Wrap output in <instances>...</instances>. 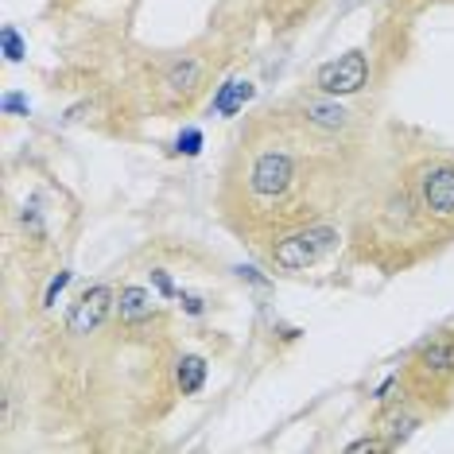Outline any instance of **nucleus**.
I'll return each mask as SVG.
<instances>
[{
  "mask_svg": "<svg viewBox=\"0 0 454 454\" xmlns=\"http://www.w3.org/2000/svg\"><path fill=\"white\" fill-rule=\"evenodd\" d=\"M338 241H342V237H338L334 225L315 222V225H303V230L280 237L268 256H272V264L284 268V272H303V268H311V264L323 261L326 253H334Z\"/></svg>",
  "mask_w": 454,
  "mask_h": 454,
  "instance_id": "1",
  "label": "nucleus"
},
{
  "mask_svg": "<svg viewBox=\"0 0 454 454\" xmlns=\"http://www.w3.org/2000/svg\"><path fill=\"white\" fill-rule=\"evenodd\" d=\"M295 183V160L287 152H261L249 168V191L256 199H284Z\"/></svg>",
  "mask_w": 454,
  "mask_h": 454,
  "instance_id": "2",
  "label": "nucleus"
},
{
  "mask_svg": "<svg viewBox=\"0 0 454 454\" xmlns=\"http://www.w3.org/2000/svg\"><path fill=\"white\" fill-rule=\"evenodd\" d=\"M419 202L435 222H454V163H427L419 175Z\"/></svg>",
  "mask_w": 454,
  "mask_h": 454,
  "instance_id": "3",
  "label": "nucleus"
},
{
  "mask_svg": "<svg viewBox=\"0 0 454 454\" xmlns=\"http://www.w3.org/2000/svg\"><path fill=\"white\" fill-rule=\"evenodd\" d=\"M365 78H369L365 55H361V51H346V55H338L334 63H326L323 70H318L315 86L323 90L326 98H349L365 86Z\"/></svg>",
  "mask_w": 454,
  "mask_h": 454,
  "instance_id": "4",
  "label": "nucleus"
},
{
  "mask_svg": "<svg viewBox=\"0 0 454 454\" xmlns=\"http://www.w3.org/2000/svg\"><path fill=\"white\" fill-rule=\"evenodd\" d=\"M113 287L109 284H98V287H90V292H82L78 295V303L70 307V315H67V330L74 338L82 334H94V330L106 323L109 311H113Z\"/></svg>",
  "mask_w": 454,
  "mask_h": 454,
  "instance_id": "5",
  "label": "nucleus"
},
{
  "mask_svg": "<svg viewBox=\"0 0 454 454\" xmlns=\"http://www.w3.org/2000/svg\"><path fill=\"white\" fill-rule=\"evenodd\" d=\"M303 121L311 129H318V132H342V129H349V113L338 106V101H307V109H303Z\"/></svg>",
  "mask_w": 454,
  "mask_h": 454,
  "instance_id": "6",
  "label": "nucleus"
},
{
  "mask_svg": "<svg viewBox=\"0 0 454 454\" xmlns=\"http://www.w3.org/2000/svg\"><path fill=\"white\" fill-rule=\"evenodd\" d=\"M419 373L427 377H450L454 373V338H435L419 349Z\"/></svg>",
  "mask_w": 454,
  "mask_h": 454,
  "instance_id": "7",
  "label": "nucleus"
},
{
  "mask_svg": "<svg viewBox=\"0 0 454 454\" xmlns=\"http://www.w3.org/2000/svg\"><path fill=\"white\" fill-rule=\"evenodd\" d=\"M152 311H156V299L144 292V287H137V284L121 287V299H117L121 323H144V318H152Z\"/></svg>",
  "mask_w": 454,
  "mask_h": 454,
  "instance_id": "8",
  "label": "nucleus"
},
{
  "mask_svg": "<svg viewBox=\"0 0 454 454\" xmlns=\"http://www.w3.org/2000/svg\"><path fill=\"white\" fill-rule=\"evenodd\" d=\"M249 98H253V86H249V82H230V86H222L218 101H214V113L230 117V113H237Z\"/></svg>",
  "mask_w": 454,
  "mask_h": 454,
  "instance_id": "9",
  "label": "nucleus"
},
{
  "mask_svg": "<svg viewBox=\"0 0 454 454\" xmlns=\"http://www.w3.org/2000/svg\"><path fill=\"white\" fill-rule=\"evenodd\" d=\"M206 385V361L202 357H183L179 361V388L187 392V396H194Z\"/></svg>",
  "mask_w": 454,
  "mask_h": 454,
  "instance_id": "10",
  "label": "nucleus"
},
{
  "mask_svg": "<svg viewBox=\"0 0 454 454\" xmlns=\"http://www.w3.org/2000/svg\"><path fill=\"white\" fill-rule=\"evenodd\" d=\"M163 82H168V90H175V94H191L194 82H199V63H191V59L187 63H175Z\"/></svg>",
  "mask_w": 454,
  "mask_h": 454,
  "instance_id": "11",
  "label": "nucleus"
},
{
  "mask_svg": "<svg viewBox=\"0 0 454 454\" xmlns=\"http://www.w3.org/2000/svg\"><path fill=\"white\" fill-rule=\"evenodd\" d=\"M199 148H202V132H199V129H187V132L179 137V152H187V156H194Z\"/></svg>",
  "mask_w": 454,
  "mask_h": 454,
  "instance_id": "12",
  "label": "nucleus"
},
{
  "mask_svg": "<svg viewBox=\"0 0 454 454\" xmlns=\"http://www.w3.org/2000/svg\"><path fill=\"white\" fill-rule=\"evenodd\" d=\"M67 284H70V272H59V276H55V280H51V287H47V299H43V303H47V307H51V303H55V295H59V292H63V287H67Z\"/></svg>",
  "mask_w": 454,
  "mask_h": 454,
  "instance_id": "13",
  "label": "nucleus"
},
{
  "mask_svg": "<svg viewBox=\"0 0 454 454\" xmlns=\"http://www.w3.org/2000/svg\"><path fill=\"white\" fill-rule=\"evenodd\" d=\"M4 51H8V59H12V63H16V59H24V55H20V39H16L12 27L4 32Z\"/></svg>",
  "mask_w": 454,
  "mask_h": 454,
  "instance_id": "14",
  "label": "nucleus"
},
{
  "mask_svg": "<svg viewBox=\"0 0 454 454\" xmlns=\"http://www.w3.org/2000/svg\"><path fill=\"white\" fill-rule=\"evenodd\" d=\"M388 442H377V439H357V442H349V450H385Z\"/></svg>",
  "mask_w": 454,
  "mask_h": 454,
  "instance_id": "15",
  "label": "nucleus"
}]
</instances>
